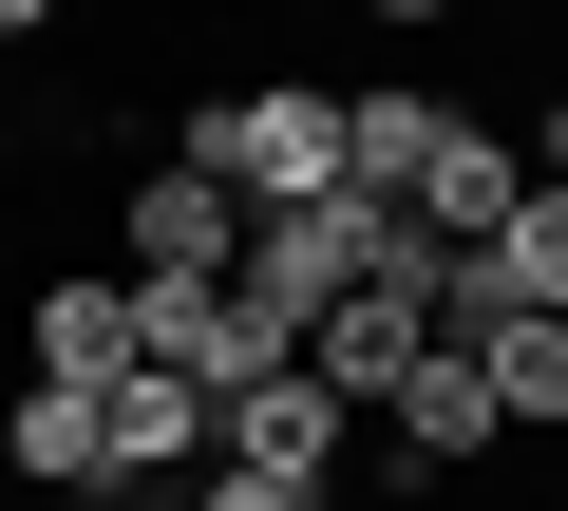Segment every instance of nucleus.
<instances>
[{
  "mask_svg": "<svg viewBox=\"0 0 568 511\" xmlns=\"http://www.w3.org/2000/svg\"><path fill=\"white\" fill-rule=\"evenodd\" d=\"M436 304H455V246H417V227H398V266H379V285H342V304L304 323V379H323L342 417H398V379L436 360Z\"/></svg>",
  "mask_w": 568,
  "mask_h": 511,
  "instance_id": "f257e3e1",
  "label": "nucleus"
},
{
  "mask_svg": "<svg viewBox=\"0 0 568 511\" xmlns=\"http://www.w3.org/2000/svg\"><path fill=\"white\" fill-rule=\"evenodd\" d=\"M379 266H398V208L323 190V208H265V227H246V266H227V304H265L284 341H304V323H323L342 285H379Z\"/></svg>",
  "mask_w": 568,
  "mask_h": 511,
  "instance_id": "f03ea898",
  "label": "nucleus"
},
{
  "mask_svg": "<svg viewBox=\"0 0 568 511\" xmlns=\"http://www.w3.org/2000/svg\"><path fill=\"white\" fill-rule=\"evenodd\" d=\"M227 266H246V208L152 152V171L114 190V285H227Z\"/></svg>",
  "mask_w": 568,
  "mask_h": 511,
  "instance_id": "7ed1b4c3",
  "label": "nucleus"
},
{
  "mask_svg": "<svg viewBox=\"0 0 568 511\" xmlns=\"http://www.w3.org/2000/svg\"><path fill=\"white\" fill-rule=\"evenodd\" d=\"M342 436H361V417H342V398H323L304 360H284L265 398H227V417H209V473H265V492H304V511H342Z\"/></svg>",
  "mask_w": 568,
  "mask_h": 511,
  "instance_id": "20e7f679",
  "label": "nucleus"
},
{
  "mask_svg": "<svg viewBox=\"0 0 568 511\" xmlns=\"http://www.w3.org/2000/svg\"><path fill=\"white\" fill-rule=\"evenodd\" d=\"M20 379L39 398H114L133 379V285L114 266H39L20 285Z\"/></svg>",
  "mask_w": 568,
  "mask_h": 511,
  "instance_id": "39448f33",
  "label": "nucleus"
},
{
  "mask_svg": "<svg viewBox=\"0 0 568 511\" xmlns=\"http://www.w3.org/2000/svg\"><path fill=\"white\" fill-rule=\"evenodd\" d=\"M436 133H455V95H436V76H361V95H342V190H361V208H417Z\"/></svg>",
  "mask_w": 568,
  "mask_h": 511,
  "instance_id": "423d86ee",
  "label": "nucleus"
},
{
  "mask_svg": "<svg viewBox=\"0 0 568 511\" xmlns=\"http://www.w3.org/2000/svg\"><path fill=\"white\" fill-rule=\"evenodd\" d=\"M511 190H530V152H511V114H455L398 227H417V246H493V227H511Z\"/></svg>",
  "mask_w": 568,
  "mask_h": 511,
  "instance_id": "0eeeda50",
  "label": "nucleus"
},
{
  "mask_svg": "<svg viewBox=\"0 0 568 511\" xmlns=\"http://www.w3.org/2000/svg\"><path fill=\"white\" fill-rule=\"evenodd\" d=\"M0 473H20V511H114V454H95V398H0Z\"/></svg>",
  "mask_w": 568,
  "mask_h": 511,
  "instance_id": "6e6552de",
  "label": "nucleus"
},
{
  "mask_svg": "<svg viewBox=\"0 0 568 511\" xmlns=\"http://www.w3.org/2000/svg\"><path fill=\"white\" fill-rule=\"evenodd\" d=\"M455 360L493 379V436H568V323H455Z\"/></svg>",
  "mask_w": 568,
  "mask_h": 511,
  "instance_id": "1a4fd4ad",
  "label": "nucleus"
},
{
  "mask_svg": "<svg viewBox=\"0 0 568 511\" xmlns=\"http://www.w3.org/2000/svg\"><path fill=\"white\" fill-rule=\"evenodd\" d=\"M171 511H304V492H265V473H190Z\"/></svg>",
  "mask_w": 568,
  "mask_h": 511,
  "instance_id": "9d476101",
  "label": "nucleus"
},
{
  "mask_svg": "<svg viewBox=\"0 0 568 511\" xmlns=\"http://www.w3.org/2000/svg\"><path fill=\"white\" fill-rule=\"evenodd\" d=\"M0 171H20V95H0Z\"/></svg>",
  "mask_w": 568,
  "mask_h": 511,
  "instance_id": "9b49d317",
  "label": "nucleus"
}]
</instances>
